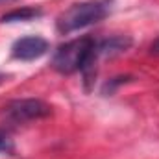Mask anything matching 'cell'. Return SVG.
<instances>
[{"label":"cell","instance_id":"cell-1","mask_svg":"<svg viewBox=\"0 0 159 159\" xmlns=\"http://www.w3.org/2000/svg\"><path fill=\"white\" fill-rule=\"evenodd\" d=\"M96 41L89 35L72 39L61 44L52 59V67L61 74H72L78 70H93L96 61Z\"/></svg>","mask_w":159,"mask_h":159},{"label":"cell","instance_id":"cell-2","mask_svg":"<svg viewBox=\"0 0 159 159\" xmlns=\"http://www.w3.org/2000/svg\"><path fill=\"white\" fill-rule=\"evenodd\" d=\"M107 15V6L102 0H87L72 4L67 11L57 17V32L59 34H72L76 30L93 26L100 22Z\"/></svg>","mask_w":159,"mask_h":159},{"label":"cell","instance_id":"cell-3","mask_svg":"<svg viewBox=\"0 0 159 159\" xmlns=\"http://www.w3.org/2000/svg\"><path fill=\"white\" fill-rule=\"evenodd\" d=\"M52 113V107L41 98H19L7 104L6 115L13 122H30L44 119Z\"/></svg>","mask_w":159,"mask_h":159},{"label":"cell","instance_id":"cell-4","mask_svg":"<svg viewBox=\"0 0 159 159\" xmlns=\"http://www.w3.org/2000/svg\"><path fill=\"white\" fill-rule=\"evenodd\" d=\"M48 52V41L39 37V35H28V37H20L13 43L11 46V54L15 59L20 61H34L39 59L41 56H44Z\"/></svg>","mask_w":159,"mask_h":159},{"label":"cell","instance_id":"cell-5","mask_svg":"<svg viewBox=\"0 0 159 159\" xmlns=\"http://www.w3.org/2000/svg\"><path fill=\"white\" fill-rule=\"evenodd\" d=\"M131 46V39L129 37H109V39H104L100 43H96V54L98 56H117L126 52L128 48Z\"/></svg>","mask_w":159,"mask_h":159},{"label":"cell","instance_id":"cell-6","mask_svg":"<svg viewBox=\"0 0 159 159\" xmlns=\"http://www.w3.org/2000/svg\"><path fill=\"white\" fill-rule=\"evenodd\" d=\"M43 15V11L37 7H19V9H13L6 15H2L0 22H26V20H34Z\"/></svg>","mask_w":159,"mask_h":159},{"label":"cell","instance_id":"cell-7","mask_svg":"<svg viewBox=\"0 0 159 159\" xmlns=\"http://www.w3.org/2000/svg\"><path fill=\"white\" fill-rule=\"evenodd\" d=\"M13 152V141L6 131L0 129V154H11Z\"/></svg>","mask_w":159,"mask_h":159},{"label":"cell","instance_id":"cell-8","mask_svg":"<svg viewBox=\"0 0 159 159\" xmlns=\"http://www.w3.org/2000/svg\"><path fill=\"white\" fill-rule=\"evenodd\" d=\"M150 50H152V54H159V39H156L154 43H152Z\"/></svg>","mask_w":159,"mask_h":159},{"label":"cell","instance_id":"cell-9","mask_svg":"<svg viewBox=\"0 0 159 159\" xmlns=\"http://www.w3.org/2000/svg\"><path fill=\"white\" fill-rule=\"evenodd\" d=\"M0 2H9V0H0Z\"/></svg>","mask_w":159,"mask_h":159}]
</instances>
